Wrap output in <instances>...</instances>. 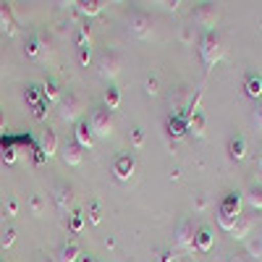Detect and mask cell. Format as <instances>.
Segmentation results:
<instances>
[{"instance_id": "1", "label": "cell", "mask_w": 262, "mask_h": 262, "mask_svg": "<svg viewBox=\"0 0 262 262\" xmlns=\"http://www.w3.org/2000/svg\"><path fill=\"white\" fill-rule=\"evenodd\" d=\"M226 55V42L217 32H205L200 37V58L205 63V71H212L215 63Z\"/></svg>"}, {"instance_id": "2", "label": "cell", "mask_w": 262, "mask_h": 262, "mask_svg": "<svg viewBox=\"0 0 262 262\" xmlns=\"http://www.w3.org/2000/svg\"><path fill=\"white\" fill-rule=\"evenodd\" d=\"M84 111H86V102H84V97L79 92L69 90L66 95H60V100H58V118L63 123H79Z\"/></svg>"}, {"instance_id": "3", "label": "cell", "mask_w": 262, "mask_h": 262, "mask_svg": "<svg viewBox=\"0 0 262 262\" xmlns=\"http://www.w3.org/2000/svg\"><path fill=\"white\" fill-rule=\"evenodd\" d=\"M238 215H242V196H238V191H228V196L221 202V207H217V226L231 233L233 223L238 221Z\"/></svg>"}, {"instance_id": "4", "label": "cell", "mask_w": 262, "mask_h": 262, "mask_svg": "<svg viewBox=\"0 0 262 262\" xmlns=\"http://www.w3.org/2000/svg\"><path fill=\"white\" fill-rule=\"evenodd\" d=\"M90 128H92V134L97 137V139H107L116 131V118H113V111H107L105 105H100V107H95L92 111V116H90Z\"/></svg>"}, {"instance_id": "5", "label": "cell", "mask_w": 262, "mask_h": 262, "mask_svg": "<svg viewBox=\"0 0 262 262\" xmlns=\"http://www.w3.org/2000/svg\"><path fill=\"white\" fill-rule=\"evenodd\" d=\"M126 29L131 37L137 39H149L155 27H152V16L144 13V11H128L126 13Z\"/></svg>"}, {"instance_id": "6", "label": "cell", "mask_w": 262, "mask_h": 262, "mask_svg": "<svg viewBox=\"0 0 262 262\" xmlns=\"http://www.w3.org/2000/svg\"><path fill=\"white\" fill-rule=\"evenodd\" d=\"M191 18H194V24L202 27L205 32H215V24H217V18H221V11H217L215 3H200V6H194Z\"/></svg>"}, {"instance_id": "7", "label": "cell", "mask_w": 262, "mask_h": 262, "mask_svg": "<svg viewBox=\"0 0 262 262\" xmlns=\"http://www.w3.org/2000/svg\"><path fill=\"white\" fill-rule=\"evenodd\" d=\"M194 236H196L194 223L189 221V217H184V221L176 226V231H173V244H176V249L191 254L194 252Z\"/></svg>"}, {"instance_id": "8", "label": "cell", "mask_w": 262, "mask_h": 262, "mask_svg": "<svg viewBox=\"0 0 262 262\" xmlns=\"http://www.w3.org/2000/svg\"><path fill=\"white\" fill-rule=\"evenodd\" d=\"M95 71H97V76H102V79H116L118 74H121V58H118V53H113V50H105L97 60H95Z\"/></svg>"}, {"instance_id": "9", "label": "cell", "mask_w": 262, "mask_h": 262, "mask_svg": "<svg viewBox=\"0 0 262 262\" xmlns=\"http://www.w3.org/2000/svg\"><path fill=\"white\" fill-rule=\"evenodd\" d=\"M53 202L60 215H69L74 210V186L69 184H55L53 186Z\"/></svg>"}, {"instance_id": "10", "label": "cell", "mask_w": 262, "mask_h": 262, "mask_svg": "<svg viewBox=\"0 0 262 262\" xmlns=\"http://www.w3.org/2000/svg\"><path fill=\"white\" fill-rule=\"evenodd\" d=\"M0 34L3 37H16L18 34V21H16L8 3H0Z\"/></svg>"}, {"instance_id": "11", "label": "cell", "mask_w": 262, "mask_h": 262, "mask_svg": "<svg viewBox=\"0 0 262 262\" xmlns=\"http://www.w3.org/2000/svg\"><path fill=\"white\" fill-rule=\"evenodd\" d=\"M134 168H137L134 155H121V158H116V163H113V173H116L118 181H128L131 176H134Z\"/></svg>"}, {"instance_id": "12", "label": "cell", "mask_w": 262, "mask_h": 262, "mask_svg": "<svg viewBox=\"0 0 262 262\" xmlns=\"http://www.w3.org/2000/svg\"><path fill=\"white\" fill-rule=\"evenodd\" d=\"M252 228H254V215L242 212V215H238V221L233 223V228H231V236L236 238V242H244L247 236H252Z\"/></svg>"}, {"instance_id": "13", "label": "cell", "mask_w": 262, "mask_h": 262, "mask_svg": "<svg viewBox=\"0 0 262 262\" xmlns=\"http://www.w3.org/2000/svg\"><path fill=\"white\" fill-rule=\"evenodd\" d=\"M74 142H76L81 149H90V147L95 144V134H92V128H90V123H86V121H79V123H76V128H74Z\"/></svg>"}, {"instance_id": "14", "label": "cell", "mask_w": 262, "mask_h": 262, "mask_svg": "<svg viewBox=\"0 0 262 262\" xmlns=\"http://www.w3.org/2000/svg\"><path fill=\"white\" fill-rule=\"evenodd\" d=\"M244 92H247L252 100H262V76H259V74L249 71V74L244 76Z\"/></svg>"}, {"instance_id": "15", "label": "cell", "mask_w": 262, "mask_h": 262, "mask_svg": "<svg viewBox=\"0 0 262 262\" xmlns=\"http://www.w3.org/2000/svg\"><path fill=\"white\" fill-rule=\"evenodd\" d=\"M244 202L252 212H262V184H249V189L244 194Z\"/></svg>"}, {"instance_id": "16", "label": "cell", "mask_w": 262, "mask_h": 262, "mask_svg": "<svg viewBox=\"0 0 262 262\" xmlns=\"http://www.w3.org/2000/svg\"><path fill=\"white\" fill-rule=\"evenodd\" d=\"M60 158H63V163L66 165H81V147L71 139V142H66V147H63V152H60Z\"/></svg>"}, {"instance_id": "17", "label": "cell", "mask_w": 262, "mask_h": 262, "mask_svg": "<svg viewBox=\"0 0 262 262\" xmlns=\"http://www.w3.org/2000/svg\"><path fill=\"white\" fill-rule=\"evenodd\" d=\"M228 158L231 160H244L247 158V142H244V137L233 134L228 139Z\"/></svg>"}, {"instance_id": "18", "label": "cell", "mask_w": 262, "mask_h": 262, "mask_svg": "<svg viewBox=\"0 0 262 262\" xmlns=\"http://www.w3.org/2000/svg\"><path fill=\"white\" fill-rule=\"evenodd\" d=\"M42 158H53L55 152H58V137H55V131L53 128H45L42 131Z\"/></svg>"}, {"instance_id": "19", "label": "cell", "mask_w": 262, "mask_h": 262, "mask_svg": "<svg viewBox=\"0 0 262 262\" xmlns=\"http://www.w3.org/2000/svg\"><path fill=\"white\" fill-rule=\"evenodd\" d=\"M194 249L196 252H210L212 249V231L207 226L196 228V236H194Z\"/></svg>"}, {"instance_id": "20", "label": "cell", "mask_w": 262, "mask_h": 262, "mask_svg": "<svg viewBox=\"0 0 262 262\" xmlns=\"http://www.w3.org/2000/svg\"><path fill=\"white\" fill-rule=\"evenodd\" d=\"M24 53L29 55V58H42L48 53V48H45V39H42L39 34H32L29 39H27V48H24Z\"/></svg>"}, {"instance_id": "21", "label": "cell", "mask_w": 262, "mask_h": 262, "mask_svg": "<svg viewBox=\"0 0 262 262\" xmlns=\"http://www.w3.org/2000/svg\"><path fill=\"white\" fill-rule=\"evenodd\" d=\"M102 8H105V3L102 0H79L76 3V11L81 13V16H97V13H102Z\"/></svg>"}, {"instance_id": "22", "label": "cell", "mask_w": 262, "mask_h": 262, "mask_svg": "<svg viewBox=\"0 0 262 262\" xmlns=\"http://www.w3.org/2000/svg\"><path fill=\"white\" fill-rule=\"evenodd\" d=\"M42 100H45L48 105L60 100V86H58L55 79H45V84H42Z\"/></svg>"}, {"instance_id": "23", "label": "cell", "mask_w": 262, "mask_h": 262, "mask_svg": "<svg viewBox=\"0 0 262 262\" xmlns=\"http://www.w3.org/2000/svg\"><path fill=\"white\" fill-rule=\"evenodd\" d=\"M79 247L74 244V242H69V244H63L60 247V252H58V257H55V262H76L79 259Z\"/></svg>"}, {"instance_id": "24", "label": "cell", "mask_w": 262, "mask_h": 262, "mask_svg": "<svg viewBox=\"0 0 262 262\" xmlns=\"http://www.w3.org/2000/svg\"><path fill=\"white\" fill-rule=\"evenodd\" d=\"M247 254L252 257V259H257V262H262V231L259 233H254L249 242H247Z\"/></svg>"}, {"instance_id": "25", "label": "cell", "mask_w": 262, "mask_h": 262, "mask_svg": "<svg viewBox=\"0 0 262 262\" xmlns=\"http://www.w3.org/2000/svg\"><path fill=\"white\" fill-rule=\"evenodd\" d=\"M27 207H29V212H32L34 217H42V215H45V196H42V194H32L29 202H27Z\"/></svg>"}, {"instance_id": "26", "label": "cell", "mask_w": 262, "mask_h": 262, "mask_svg": "<svg viewBox=\"0 0 262 262\" xmlns=\"http://www.w3.org/2000/svg\"><path fill=\"white\" fill-rule=\"evenodd\" d=\"M121 105V92H118V86H107V90H105V107H107V111H116V107Z\"/></svg>"}, {"instance_id": "27", "label": "cell", "mask_w": 262, "mask_h": 262, "mask_svg": "<svg viewBox=\"0 0 262 262\" xmlns=\"http://www.w3.org/2000/svg\"><path fill=\"white\" fill-rule=\"evenodd\" d=\"M186 131H191L194 137H205V116L196 111L194 116H191V121H189V128Z\"/></svg>"}, {"instance_id": "28", "label": "cell", "mask_w": 262, "mask_h": 262, "mask_svg": "<svg viewBox=\"0 0 262 262\" xmlns=\"http://www.w3.org/2000/svg\"><path fill=\"white\" fill-rule=\"evenodd\" d=\"M84 217H86V221H90L92 226H97V223L102 221V210H100V205H97L95 200L86 205V215H84Z\"/></svg>"}, {"instance_id": "29", "label": "cell", "mask_w": 262, "mask_h": 262, "mask_svg": "<svg viewBox=\"0 0 262 262\" xmlns=\"http://www.w3.org/2000/svg\"><path fill=\"white\" fill-rule=\"evenodd\" d=\"M252 126H254L257 131H262V100H257L254 111H252Z\"/></svg>"}, {"instance_id": "30", "label": "cell", "mask_w": 262, "mask_h": 262, "mask_svg": "<svg viewBox=\"0 0 262 262\" xmlns=\"http://www.w3.org/2000/svg\"><path fill=\"white\" fill-rule=\"evenodd\" d=\"M131 144H134V149H142V147H144V131H142V128L131 131Z\"/></svg>"}, {"instance_id": "31", "label": "cell", "mask_w": 262, "mask_h": 262, "mask_svg": "<svg viewBox=\"0 0 262 262\" xmlns=\"http://www.w3.org/2000/svg\"><path fill=\"white\" fill-rule=\"evenodd\" d=\"M69 217H71V228L79 233V231L84 228V221H86V217H84V215H79V212H74V215H69Z\"/></svg>"}, {"instance_id": "32", "label": "cell", "mask_w": 262, "mask_h": 262, "mask_svg": "<svg viewBox=\"0 0 262 262\" xmlns=\"http://www.w3.org/2000/svg\"><path fill=\"white\" fill-rule=\"evenodd\" d=\"M79 63L81 66H90V58H92V48H79Z\"/></svg>"}, {"instance_id": "33", "label": "cell", "mask_w": 262, "mask_h": 262, "mask_svg": "<svg viewBox=\"0 0 262 262\" xmlns=\"http://www.w3.org/2000/svg\"><path fill=\"white\" fill-rule=\"evenodd\" d=\"M147 95H158V79L147 76Z\"/></svg>"}, {"instance_id": "34", "label": "cell", "mask_w": 262, "mask_h": 262, "mask_svg": "<svg viewBox=\"0 0 262 262\" xmlns=\"http://www.w3.org/2000/svg\"><path fill=\"white\" fill-rule=\"evenodd\" d=\"M13 236H16V231L8 228V233H6V238H3V247H11V244H13Z\"/></svg>"}, {"instance_id": "35", "label": "cell", "mask_w": 262, "mask_h": 262, "mask_svg": "<svg viewBox=\"0 0 262 262\" xmlns=\"http://www.w3.org/2000/svg\"><path fill=\"white\" fill-rule=\"evenodd\" d=\"M226 262H249V257H244V254H231Z\"/></svg>"}, {"instance_id": "36", "label": "cell", "mask_w": 262, "mask_h": 262, "mask_svg": "<svg viewBox=\"0 0 262 262\" xmlns=\"http://www.w3.org/2000/svg\"><path fill=\"white\" fill-rule=\"evenodd\" d=\"M6 131V113H3V107H0V134Z\"/></svg>"}, {"instance_id": "37", "label": "cell", "mask_w": 262, "mask_h": 262, "mask_svg": "<svg viewBox=\"0 0 262 262\" xmlns=\"http://www.w3.org/2000/svg\"><path fill=\"white\" fill-rule=\"evenodd\" d=\"M37 262H55V257H50V254H39Z\"/></svg>"}, {"instance_id": "38", "label": "cell", "mask_w": 262, "mask_h": 262, "mask_svg": "<svg viewBox=\"0 0 262 262\" xmlns=\"http://www.w3.org/2000/svg\"><path fill=\"white\" fill-rule=\"evenodd\" d=\"M16 210H18V205H16V200H11V202H8V212H11V215H13V212H16Z\"/></svg>"}, {"instance_id": "39", "label": "cell", "mask_w": 262, "mask_h": 262, "mask_svg": "<svg viewBox=\"0 0 262 262\" xmlns=\"http://www.w3.org/2000/svg\"><path fill=\"white\" fill-rule=\"evenodd\" d=\"M163 6H165V8H173V11H176V8H179L181 3H179V0H173V3H163Z\"/></svg>"}, {"instance_id": "40", "label": "cell", "mask_w": 262, "mask_h": 262, "mask_svg": "<svg viewBox=\"0 0 262 262\" xmlns=\"http://www.w3.org/2000/svg\"><path fill=\"white\" fill-rule=\"evenodd\" d=\"M257 165H259V173H262V158H259V160H257Z\"/></svg>"}, {"instance_id": "41", "label": "cell", "mask_w": 262, "mask_h": 262, "mask_svg": "<svg viewBox=\"0 0 262 262\" xmlns=\"http://www.w3.org/2000/svg\"><path fill=\"white\" fill-rule=\"evenodd\" d=\"M97 262H100V259H97Z\"/></svg>"}]
</instances>
